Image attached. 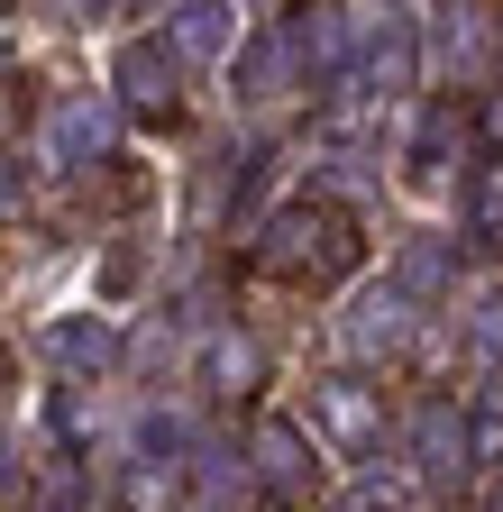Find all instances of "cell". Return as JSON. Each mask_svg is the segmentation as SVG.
I'll return each mask as SVG.
<instances>
[{
	"mask_svg": "<svg viewBox=\"0 0 503 512\" xmlns=\"http://www.w3.org/2000/svg\"><path fill=\"white\" fill-rule=\"evenodd\" d=\"M247 476H257L266 512H330L339 458L311 439L302 403H266V412H247Z\"/></svg>",
	"mask_w": 503,
	"mask_h": 512,
	"instance_id": "3957f363",
	"label": "cell"
},
{
	"mask_svg": "<svg viewBox=\"0 0 503 512\" xmlns=\"http://www.w3.org/2000/svg\"><path fill=\"white\" fill-rule=\"evenodd\" d=\"M193 384L211 403H257L266 412V384H275V348L247 330V320H229V330L193 339Z\"/></svg>",
	"mask_w": 503,
	"mask_h": 512,
	"instance_id": "8fae6325",
	"label": "cell"
},
{
	"mask_svg": "<svg viewBox=\"0 0 503 512\" xmlns=\"http://www.w3.org/2000/svg\"><path fill=\"white\" fill-rule=\"evenodd\" d=\"M476 512H503V485H485V494H476Z\"/></svg>",
	"mask_w": 503,
	"mask_h": 512,
	"instance_id": "2e32d148",
	"label": "cell"
},
{
	"mask_svg": "<svg viewBox=\"0 0 503 512\" xmlns=\"http://www.w3.org/2000/svg\"><path fill=\"white\" fill-rule=\"evenodd\" d=\"M165 37L183 46V64H238V46L257 37V19L247 10H220V0H193V10H165Z\"/></svg>",
	"mask_w": 503,
	"mask_h": 512,
	"instance_id": "4fadbf2b",
	"label": "cell"
},
{
	"mask_svg": "<svg viewBox=\"0 0 503 512\" xmlns=\"http://www.w3.org/2000/svg\"><path fill=\"white\" fill-rule=\"evenodd\" d=\"M10 46H19V37H10V10H0V55H10Z\"/></svg>",
	"mask_w": 503,
	"mask_h": 512,
	"instance_id": "e0dca14e",
	"label": "cell"
},
{
	"mask_svg": "<svg viewBox=\"0 0 503 512\" xmlns=\"http://www.w3.org/2000/svg\"><path fill=\"white\" fill-rule=\"evenodd\" d=\"M119 138H129V119H119V101L110 92H92V83H74V92H46L37 101V128H28V165L46 174V183H101L110 165H119Z\"/></svg>",
	"mask_w": 503,
	"mask_h": 512,
	"instance_id": "7a4b0ae2",
	"label": "cell"
},
{
	"mask_svg": "<svg viewBox=\"0 0 503 512\" xmlns=\"http://www.w3.org/2000/svg\"><path fill=\"white\" fill-rule=\"evenodd\" d=\"M284 101H311V64H302L293 19H257V37H247L238 64H229V110H238L247 128H266Z\"/></svg>",
	"mask_w": 503,
	"mask_h": 512,
	"instance_id": "30bf717a",
	"label": "cell"
},
{
	"mask_svg": "<svg viewBox=\"0 0 503 512\" xmlns=\"http://www.w3.org/2000/svg\"><path fill=\"white\" fill-rule=\"evenodd\" d=\"M421 83L430 101H476L503 83V10H421Z\"/></svg>",
	"mask_w": 503,
	"mask_h": 512,
	"instance_id": "8992f818",
	"label": "cell"
},
{
	"mask_svg": "<svg viewBox=\"0 0 503 512\" xmlns=\"http://www.w3.org/2000/svg\"><path fill=\"white\" fill-rule=\"evenodd\" d=\"M247 275H266L284 293L366 284V229H357L348 202H330V192H293V202L257 229V247H247Z\"/></svg>",
	"mask_w": 503,
	"mask_h": 512,
	"instance_id": "6da1fadb",
	"label": "cell"
},
{
	"mask_svg": "<svg viewBox=\"0 0 503 512\" xmlns=\"http://www.w3.org/2000/svg\"><path fill=\"white\" fill-rule=\"evenodd\" d=\"M394 458L421 494H458L476 485V439H467V394H412L394 421Z\"/></svg>",
	"mask_w": 503,
	"mask_h": 512,
	"instance_id": "ba28073f",
	"label": "cell"
},
{
	"mask_svg": "<svg viewBox=\"0 0 503 512\" xmlns=\"http://www.w3.org/2000/svg\"><path fill=\"white\" fill-rule=\"evenodd\" d=\"M183 83H193V64H183V46L165 28H129L101 55V92L119 101V119H138V128H174L183 119Z\"/></svg>",
	"mask_w": 503,
	"mask_h": 512,
	"instance_id": "52a82bcc",
	"label": "cell"
},
{
	"mask_svg": "<svg viewBox=\"0 0 503 512\" xmlns=\"http://www.w3.org/2000/svg\"><path fill=\"white\" fill-rule=\"evenodd\" d=\"M183 476H193V512H238V503H257L247 439H229V430H193V448H183Z\"/></svg>",
	"mask_w": 503,
	"mask_h": 512,
	"instance_id": "7c38bea8",
	"label": "cell"
},
{
	"mask_svg": "<svg viewBox=\"0 0 503 512\" xmlns=\"http://www.w3.org/2000/svg\"><path fill=\"white\" fill-rule=\"evenodd\" d=\"M302 421H311V439L330 448V458L357 476V467H375L394 448V403H385V375H348V366H330V375H311L302 384Z\"/></svg>",
	"mask_w": 503,
	"mask_h": 512,
	"instance_id": "277c9868",
	"label": "cell"
},
{
	"mask_svg": "<svg viewBox=\"0 0 503 512\" xmlns=\"http://www.w3.org/2000/svg\"><path fill=\"white\" fill-rule=\"evenodd\" d=\"M110 512H193V476H183V458H129V467H110Z\"/></svg>",
	"mask_w": 503,
	"mask_h": 512,
	"instance_id": "5bb4252c",
	"label": "cell"
},
{
	"mask_svg": "<svg viewBox=\"0 0 503 512\" xmlns=\"http://www.w3.org/2000/svg\"><path fill=\"white\" fill-rule=\"evenodd\" d=\"M421 330H430V311H421V302H412L394 275H366V284H348V302L330 311V348H339V366H348V375L412 366Z\"/></svg>",
	"mask_w": 503,
	"mask_h": 512,
	"instance_id": "5b68a950",
	"label": "cell"
},
{
	"mask_svg": "<svg viewBox=\"0 0 503 512\" xmlns=\"http://www.w3.org/2000/svg\"><path fill=\"white\" fill-rule=\"evenodd\" d=\"M37 357L55 384H74V394H101V384L129 366V320L119 311H92V302H65L37 320Z\"/></svg>",
	"mask_w": 503,
	"mask_h": 512,
	"instance_id": "9c48e42d",
	"label": "cell"
},
{
	"mask_svg": "<svg viewBox=\"0 0 503 512\" xmlns=\"http://www.w3.org/2000/svg\"><path fill=\"white\" fill-rule=\"evenodd\" d=\"M458 229H467V247H503V165H485V156H476L467 202H458Z\"/></svg>",
	"mask_w": 503,
	"mask_h": 512,
	"instance_id": "9a60e30c",
	"label": "cell"
}]
</instances>
